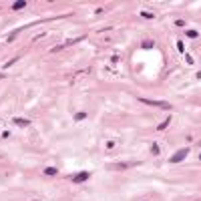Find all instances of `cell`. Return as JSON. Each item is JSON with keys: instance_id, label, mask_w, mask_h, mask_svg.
Wrapping results in <instances>:
<instances>
[{"instance_id": "obj_1", "label": "cell", "mask_w": 201, "mask_h": 201, "mask_svg": "<svg viewBox=\"0 0 201 201\" xmlns=\"http://www.w3.org/2000/svg\"><path fill=\"white\" fill-rule=\"evenodd\" d=\"M88 179H91V173H88V171H79L77 175H73V177H71V181H73V183H77V185H79V183H84V181H88Z\"/></svg>"}, {"instance_id": "obj_2", "label": "cell", "mask_w": 201, "mask_h": 201, "mask_svg": "<svg viewBox=\"0 0 201 201\" xmlns=\"http://www.w3.org/2000/svg\"><path fill=\"white\" fill-rule=\"evenodd\" d=\"M141 103H145V105H149V107H159V109H171V105H169V103H165V101H151V99H141Z\"/></svg>"}, {"instance_id": "obj_3", "label": "cell", "mask_w": 201, "mask_h": 201, "mask_svg": "<svg viewBox=\"0 0 201 201\" xmlns=\"http://www.w3.org/2000/svg\"><path fill=\"white\" fill-rule=\"evenodd\" d=\"M187 155H189V149H187V147H185V149H179V151H177L173 157H169V163H179V161L185 159Z\"/></svg>"}, {"instance_id": "obj_4", "label": "cell", "mask_w": 201, "mask_h": 201, "mask_svg": "<svg viewBox=\"0 0 201 201\" xmlns=\"http://www.w3.org/2000/svg\"><path fill=\"white\" fill-rule=\"evenodd\" d=\"M12 123H14V125H18V127H28V125H30V121H28V119H20V117H14Z\"/></svg>"}, {"instance_id": "obj_5", "label": "cell", "mask_w": 201, "mask_h": 201, "mask_svg": "<svg viewBox=\"0 0 201 201\" xmlns=\"http://www.w3.org/2000/svg\"><path fill=\"white\" fill-rule=\"evenodd\" d=\"M56 173H58L56 167H46V169H44V175H48V177H54Z\"/></svg>"}, {"instance_id": "obj_6", "label": "cell", "mask_w": 201, "mask_h": 201, "mask_svg": "<svg viewBox=\"0 0 201 201\" xmlns=\"http://www.w3.org/2000/svg\"><path fill=\"white\" fill-rule=\"evenodd\" d=\"M24 6H26V2L20 0V2H14V4H12V10H20V8H24Z\"/></svg>"}, {"instance_id": "obj_7", "label": "cell", "mask_w": 201, "mask_h": 201, "mask_svg": "<svg viewBox=\"0 0 201 201\" xmlns=\"http://www.w3.org/2000/svg\"><path fill=\"white\" fill-rule=\"evenodd\" d=\"M141 16H143V18H153V12H147V10H143V12H141Z\"/></svg>"}, {"instance_id": "obj_8", "label": "cell", "mask_w": 201, "mask_h": 201, "mask_svg": "<svg viewBox=\"0 0 201 201\" xmlns=\"http://www.w3.org/2000/svg\"><path fill=\"white\" fill-rule=\"evenodd\" d=\"M187 36L189 38H197V30H187Z\"/></svg>"}, {"instance_id": "obj_9", "label": "cell", "mask_w": 201, "mask_h": 201, "mask_svg": "<svg viewBox=\"0 0 201 201\" xmlns=\"http://www.w3.org/2000/svg\"><path fill=\"white\" fill-rule=\"evenodd\" d=\"M84 117H86V113H77V115H75V121H82Z\"/></svg>"}, {"instance_id": "obj_10", "label": "cell", "mask_w": 201, "mask_h": 201, "mask_svg": "<svg viewBox=\"0 0 201 201\" xmlns=\"http://www.w3.org/2000/svg\"><path fill=\"white\" fill-rule=\"evenodd\" d=\"M167 125H169V119H167V121H163V123H161V125H159V131H163V129H165Z\"/></svg>"}, {"instance_id": "obj_11", "label": "cell", "mask_w": 201, "mask_h": 201, "mask_svg": "<svg viewBox=\"0 0 201 201\" xmlns=\"http://www.w3.org/2000/svg\"><path fill=\"white\" fill-rule=\"evenodd\" d=\"M199 159H201V153H199Z\"/></svg>"}]
</instances>
